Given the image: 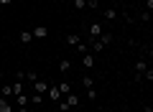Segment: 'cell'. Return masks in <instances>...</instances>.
Returning a JSON list of instances; mask_svg holds the SVG:
<instances>
[{
	"mask_svg": "<svg viewBox=\"0 0 153 112\" xmlns=\"http://www.w3.org/2000/svg\"><path fill=\"white\" fill-rule=\"evenodd\" d=\"M102 33H105V28H102V23H100V21L89 23V28H87V41H97Z\"/></svg>",
	"mask_w": 153,
	"mask_h": 112,
	"instance_id": "obj_1",
	"label": "cell"
},
{
	"mask_svg": "<svg viewBox=\"0 0 153 112\" xmlns=\"http://www.w3.org/2000/svg\"><path fill=\"white\" fill-rule=\"evenodd\" d=\"M31 36H33V41H44V38L49 36V28H46V26H36L31 31Z\"/></svg>",
	"mask_w": 153,
	"mask_h": 112,
	"instance_id": "obj_2",
	"label": "cell"
},
{
	"mask_svg": "<svg viewBox=\"0 0 153 112\" xmlns=\"http://www.w3.org/2000/svg\"><path fill=\"white\" fill-rule=\"evenodd\" d=\"M46 89H49V82L38 76V79L33 82V92H36V94H46Z\"/></svg>",
	"mask_w": 153,
	"mask_h": 112,
	"instance_id": "obj_3",
	"label": "cell"
},
{
	"mask_svg": "<svg viewBox=\"0 0 153 112\" xmlns=\"http://www.w3.org/2000/svg\"><path fill=\"white\" fill-rule=\"evenodd\" d=\"M46 94H49L46 99H51V102H59V99H61V92H59V87H56V84H49Z\"/></svg>",
	"mask_w": 153,
	"mask_h": 112,
	"instance_id": "obj_4",
	"label": "cell"
},
{
	"mask_svg": "<svg viewBox=\"0 0 153 112\" xmlns=\"http://www.w3.org/2000/svg\"><path fill=\"white\" fill-rule=\"evenodd\" d=\"M148 69V61L146 59H138L135 61V79H143V71Z\"/></svg>",
	"mask_w": 153,
	"mask_h": 112,
	"instance_id": "obj_5",
	"label": "cell"
},
{
	"mask_svg": "<svg viewBox=\"0 0 153 112\" xmlns=\"http://www.w3.org/2000/svg\"><path fill=\"white\" fill-rule=\"evenodd\" d=\"M0 97L10 99V97H13V84H8V82H0Z\"/></svg>",
	"mask_w": 153,
	"mask_h": 112,
	"instance_id": "obj_6",
	"label": "cell"
},
{
	"mask_svg": "<svg viewBox=\"0 0 153 112\" xmlns=\"http://www.w3.org/2000/svg\"><path fill=\"white\" fill-rule=\"evenodd\" d=\"M0 112H16V105L5 97H0Z\"/></svg>",
	"mask_w": 153,
	"mask_h": 112,
	"instance_id": "obj_7",
	"label": "cell"
},
{
	"mask_svg": "<svg viewBox=\"0 0 153 112\" xmlns=\"http://www.w3.org/2000/svg\"><path fill=\"white\" fill-rule=\"evenodd\" d=\"M28 102H31V99H28L26 92H23V94H18V97H13V105H16V107H28Z\"/></svg>",
	"mask_w": 153,
	"mask_h": 112,
	"instance_id": "obj_8",
	"label": "cell"
},
{
	"mask_svg": "<svg viewBox=\"0 0 153 112\" xmlns=\"http://www.w3.org/2000/svg\"><path fill=\"white\" fill-rule=\"evenodd\" d=\"M82 66H84V69H92V66H94V56H92V53H82Z\"/></svg>",
	"mask_w": 153,
	"mask_h": 112,
	"instance_id": "obj_9",
	"label": "cell"
},
{
	"mask_svg": "<svg viewBox=\"0 0 153 112\" xmlns=\"http://www.w3.org/2000/svg\"><path fill=\"white\" fill-rule=\"evenodd\" d=\"M18 41H21L23 46H28V43L33 41V36H31V31H21V36H18Z\"/></svg>",
	"mask_w": 153,
	"mask_h": 112,
	"instance_id": "obj_10",
	"label": "cell"
},
{
	"mask_svg": "<svg viewBox=\"0 0 153 112\" xmlns=\"http://www.w3.org/2000/svg\"><path fill=\"white\" fill-rule=\"evenodd\" d=\"M69 69H71V61L69 59H61L59 61V71H61V74H69Z\"/></svg>",
	"mask_w": 153,
	"mask_h": 112,
	"instance_id": "obj_11",
	"label": "cell"
},
{
	"mask_svg": "<svg viewBox=\"0 0 153 112\" xmlns=\"http://www.w3.org/2000/svg\"><path fill=\"white\" fill-rule=\"evenodd\" d=\"M56 87H59L61 97H66V94H69V92H71V84H69V82H59V84H56Z\"/></svg>",
	"mask_w": 153,
	"mask_h": 112,
	"instance_id": "obj_12",
	"label": "cell"
},
{
	"mask_svg": "<svg viewBox=\"0 0 153 112\" xmlns=\"http://www.w3.org/2000/svg\"><path fill=\"white\" fill-rule=\"evenodd\" d=\"M79 41H82V36H76V33H71V36H66V46H76Z\"/></svg>",
	"mask_w": 153,
	"mask_h": 112,
	"instance_id": "obj_13",
	"label": "cell"
},
{
	"mask_svg": "<svg viewBox=\"0 0 153 112\" xmlns=\"http://www.w3.org/2000/svg\"><path fill=\"white\" fill-rule=\"evenodd\" d=\"M89 46H92V51H94V53H100V51L105 48V43H102V41L97 38V41H89Z\"/></svg>",
	"mask_w": 153,
	"mask_h": 112,
	"instance_id": "obj_14",
	"label": "cell"
},
{
	"mask_svg": "<svg viewBox=\"0 0 153 112\" xmlns=\"http://www.w3.org/2000/svg\"><path fill=\"white\" fill-rule=\"evenodd\" d=\"M105 18H107V21H115V18H117V10H115V8H107V10H105Z\"/></svg>",
	"mask_w": 153,
	"mask_h": 112,
	"instance_id": "obj_15",
	"label": "cell"
},
{
	"mask_svg": "<svg viewBox=\"0 0 153 112\" xmlns=\"http://www.w3.org/2000/svg\"><path fill=\"white\" fill-rule=\"evenodd\" d=\"M100 41H102V43H105V46H107V43H110V41H112V33H110V31H105V33H102V36H100Z\"/></svg>",
	"mask_w": 153,
	"mask_h": 112,
	"instance_id": "obj_16",
	"label": "cell"
},
{
	"mask_svg": "<svg viewBox=\"0 0 153 112\" xmlns=\"http://www.w3.org/2000/svg\"><path fill=\"white\" fill-rule=\"evenodd\" d=\"M87 8V0H74V10H84Z\"/></svg>",
	"mask_w": 153,
	"mask_h": 112,
	"instance_id": "obj_17",
	"label": "cell"
},
{
	"mask_svg": "<svg viewBox=\"0 0 153 112\" xmlns=\"http://www.w3.org/2000/svg\"><path fill=\"white\" fill-rule=\"evenodd\" d=\"M36 79H38V74H36V71H26V82H31V84H33Z\"/></svg>",
	"mask_w": 153,
	"mask_h": 112,
	"instance_id": "obj_18",
	"label": "cell"
},
{
	"mask_svg": "<svg viewBox=\"0 0 153 112\" xmlns=\"http://www.w3.org/2000/svg\"><path fill=\"white\" fill-rule=\"evenodd\" d=\"M82 84H84V87H87V89H89V87H94V79H92V76L87 74V76H84V79H82Z\"/></svg>",
	"mask_w": 153,
	"mask_h": 112,
	"instance_id": "obj_19",
	"label": "cell"
},
{
	"mask_svg": "<svg viewBox=\"0 0 153 112\" xmlns=\"http://www.w3.org/2000/svg\"><path fill=\"white\" fill-rule=\"evenodd\" d=\"M87 99H97V89H94V87L87 89Z\"/></svg>",
	"mask_w": 153,
	"mask_h": 112,
	"instance_id": "obj_20",
	"label": "cell"
},
{
	"mask_svg": "<svg viewBox=\"0 0 153 112\" xmlns=\"http://www.w3.org/2000/svg\"><path fill=\"white\" fill-rule=\"evenodd\" d=\"M97 5H100V0H87V8H89V10H97Z\"/></svg>",
	"mask_w": 153,
	"mask_h": 112,
	"instance_id": "obj_21",
	"label": "cell"
},
{
	"mask_svg": "<svg viewBox=\"0 0 153 112\" xmlns=\"http://www.w3.org/2000/svg\"><path fill=\"white\" fill-rule=\"evenodd\" d=\"M13 0H0V8H5V5H10Z\"/></svg>",
	"mask_w": 153,
	"mask_h": 112,
	"instance_id": "obj_22",
	"label": "cell"
},
{
	"mask_svg": "<svg viewBox=\"0 0 153 112\" xmlns=\"http://www.w3.org/2000/svg\"><path fill=\"white\" fill-rule=\"evenodd\" d=\"M16 112H31L28 107H16Z\"/></svg>",
	"mask_w": 153,
	"mask_h": 112,
	"instance_id": "obj_23",
	"label": "cell"
},
{
	"mask_svg": "<svg viewBox=\"0 0 153 112\" xmlns=\"http://www.w3.org/2000/svg\"><path fill=\"white\" fill-rule=\"evenodd\" d=\"M143 112H153V107H151V105H146V107H143Z\"/></svg>",
	"mask_w": 153,
	"mask_h": 112,
	"instance_id": "obj_24",
	"label": "cell"
},
{
	"mask_svg": "<svg viewBox=\"0 0 153 112\" xmlns=\"http://www.w3.org/2000/svg\"><path fill=\"white\" fill-rule=\"evenodd\" d=\"M3 76H5V74H3V71H0V82H3Z\"/></svg>",
	"mask_w": 153,
	"mask_h": 112,
	"instance_id": "obj_25",
	"label": "cell"
}]
</instances>
